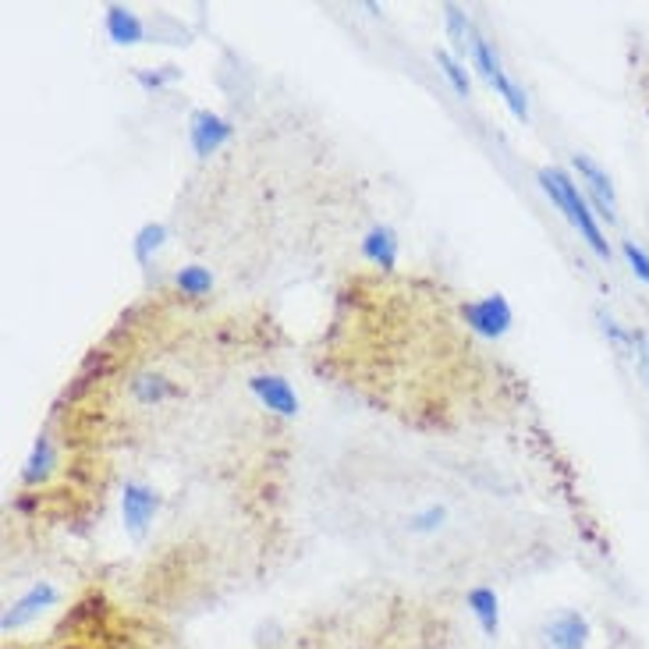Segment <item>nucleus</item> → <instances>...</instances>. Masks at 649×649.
Segmentation results:
<instances>
[{"label": "nucleus", "mask_w": 649, "mask_h": 649, "mask_svg": "<svg viewBox=\"0 0 649 649\" xmlns=\"http://www.w3.org/2000/svg\"><path fill=\"white\" fill-rule=\"evenodd\" d=\"M231 135H234V124L216 111H195L189 118V142H192V153L200 160H206L210 153L221 150L224 142H231Z\"/></svg>", "instance_id": "0eeeda50"}, {"label": "nucleus", "mask_w": 649, "mask_h": 649, "mask_svg": "<svg viewBox=\"0 0 649 649\" xmlns=\"http://www.w3.org/2000/svg\"><path fill=\"white\" fill-rule=\"evenodd\" d=\"M462 316L479 337H490V341L504 337L515 323V313H511V305L504 295H486V298H476V302H465Z\"/></svg>", "instance_id": "20e7f679"}, {"label": "nucleus", "mask_w": 649, "mask_h": 649, "mask_svg": "<svg viewBox=\"0 0 649 649\" xmlns=\"http://www.w3.org/2000/svg\"><path fill=\"white\" fill-rule=\"evenodd\" d=\"M536 182L539 189L547 192V200L561 210L565 221L579 231V239L592 249V256H600V260H610V245H607V234L597 221V213L589 210V200H586V192L579 189V182L561 171V168H544L536 174Z\"/></svg>", "instance_id": "f257e3e1"}, {"label": "nucleus", "mask_w": 649, "mask_h": 649, "mask_svg": "<svg viewBox=\"0 0 649 649\" xmlns=\"http://www.w3.org/2000/svg\"><path fill=\"white\" fill-rule=\"evenodd\" d=\"M182 79V68H153V71H146V68H139L135 71V82L142 85V89H168L171 82H178Z\"/></svg>", "instance_id": "412c9836"}, {"label": "nucleus", "mask_w": 649, "mask_h": 649, "mask_svg": "<svg viewBox=\"0 0 649 649\" xmlns=\"http://www.w3.org/2000/svg\"><path fill=\"white\" fill-rule=\"evenodd\" d=\"M465 607H468V615L476 618V625L483 628L486 639L500 636V597H497V589H490V586L468 589L465 592Z\"/></svg>", "instance_id": "9d476101"}, {"label": "nucleus", "mask_w": 649, "mask_h": 649, "mask_svg": "<svg viewBox=\"0 0 649 649\" xmlns=\"http://www.w3.org/2000/svg\"><path fill=\"white\" fill-rule=\"evenodd\" d=\"M621 256H625L628 270H632V277L642 281V284H649V256H646V249L636 245L632 239H625L621 242Z\"/></svg>", "instance_id": "aec40b11"}, {"label": "nucleus", "mask_w": 649, "mask_h": 649, "mask_svg": "<svg viewBox=\"0 0 649 649\" xmlns=\"http://www.w3.org/2000/svg\"><path fill=\"white\" fill-rule=\"evenodd\" d=\"M103 26H107V36L118 43V47H135L146 40V22L129 11V8H121V4H111L103 14Z\"/></svg>", "instance_id": "9b49d317"}, {"label": "nucleus", "mask_w": 649, "mask_h": 649, "mask_svg": "<svg viewBox=\"0 0 649 649\" xmlns=\"http://www.w3.org/2000/svg\"><path fill=\"white\" fill-rule=\"evenodd\" d=\"M468 61L476 64V71L483 75V82L494 89V93L508 103V111L526 124L529 121V97H526V89H521L508 71H504V64H500V58H497V50L483 40V36H476L473 40V50H468Z\"/></svg>", "instance_id": "f03ea898"}, {"label": "nucleus", "mask_w": 649, "mask_h": 649, "mask_svg": "<svg viewBox=\"0 0 649 649\" xmlns=\"http://www.w3.org/2000/svg\"><path fill=\"white\" fill-rule=\"evenodd\" d=\"M61 600V592H58V586L53 582H32L22 597H18L14 604H8V610H4V618H0V628L4 632H18V628H26V625H32L40 615H47V610Z\"/></svg>", "instance_id": "39448f33"}, {"label": "nucleus", "mask_w": 649, "mask_h": 649, "mask_svg": "<svg viewBox=\"0 0 649 649\" xmlns=\"http://www.w3.org/2000/svg\"><path fill=\"white\" fill-rule=\"evenodd\" d=\"M600 316V327H604V334L610 337V341H615V345L618 348H636V331H625V327H618V320L615 316H610V313H597Z\"/></svg>", "instance_id": "4be33fe9"}, {"label": "nucleus", "mask_w": 649, "mask_h": 649, "mask_svg": "<svg viewBox=\"0 0 649 649\" xmlns=\"http://www.w3.org/2000/svg\"><path fill=\"white\" fill-rule=\"evenodd\" d=\"M444 22H447V36H450V47H455V58L465 61L468 50H473V40H476V29L468 22V14L455 4L444 8Z\"/></svg>", "instance_id": "ddd939ff"}, {"label": "nucleus", "mask_w": 649, "mask_h": 649, "mask_svg": "<svg viewBox=\"0 0 649 649\" xmlns=\"http://www.w3.org/2000/svg\"><path fill=\"white\" fill-rule=\"evenodd\" d=\"M174 284H178V292L182 295H189V298H203V295H210V287H213V274L206 266H182L174 274Z\"/></svg>", "instance_id": "dca6fc26"}, {"label": "nucleus", "mask_w": 649, "mask_h": 649, "mask_svg": "<svg viewBox=\"0 0 649 649\" xmlns=\"http://www.w3.org/2000/svg\"><path fill=\"white\" fill-rule=\"evenodd\" d=\"M444 518H447V511L440 508V504H429V508H423L419 515L408 518V533H416V536L437 533L444 526Z\"/></svg>", "instance_id": "6ab92c4d"}, {"label": "nucleus", "mask_w": 649, "mask_h": 649, "mask_svg": "<svg viewBox=\"0 0 649 649\" xmlns=\"http://www.w3.org/2000/svg\"><path fill=\"white\" fill-rule=\"evenodd\" d=\"M571 168H575V174H579V182L586 189V200L597 206V213L604 216L607 224H618V192H615V182H610V174L586 153H575Z\"/></svg>", "instance_id": "7ed1b4c3"}, {"label": "nucleus", "mask_w": 649, "mask_h": 649, "mask_svg": "<svg viewBox=\"0 0 649 649\" xmlns=\"http://www.w3.org/2000/svg\"><path fill=\"white\" fill-rule=\"evenodd\" d=\"M132 398L139 405H160V402L174 398V387L160 373H142V376H135V381H132Z\"/></svg>", "instance_id": "2eb2a0df"}, {"label": "nucleus", "mask_w": 649, "mask_h": 649, "mask_svg": "<svg viewBox=\"0 0 649 649\" xmlns=\"http://www.w3.org/2000/svg\"><path fill=\"white\" fill-rule=\"evenodd\" d=\"M589 639H592V628L582 610H561V615H554L544 628L547 649H586Z\"/></svg>", "instance_id": "6e6552de"}, {"label": "nucleus", "mask_w": 649, "mask_h": 649, "mask_svg": "<svg viewBox=\"0 0 649 649\" xmlns=\"http://www.w3.org/2000/svg\"><path fill=\"white\" fill-rule=\"evenodd\" d=\"M363 256L373 266L394 270V263H398V234H394L391 227H373L363 239Z\"/></svg>", "instance_id": "f8f14e48"}, {"label": "nucleus", "mask_w": 649, "mask_h": 649, "mask_svg": "<svg viewBox=\"0 0 649 649\" xmlns=\"http://www.w3.org/2000/svg\"><path fill=\"white\" fill-rule=\"evenodd\" d=\"M168 242V227L164 224H146V227H139V234H135V242H132V252H135V260L146 266L156 252H160V245Z\"/></svg>", "instance_id": "a211bd4d"}, {"label": "nucleus", "mask_w": 649, "mask_h": 649, "mask_svg": "<svg viewBox=\"0 0 649 649\" xmlns=\"http://www.w3.org/2000/svg\"><path fill=\"white\" fill-rule=\"evenodd\" d=\"M249 391L256 394V402H260L263 408L277 412V416H287V419L298 416V394H295L292 384L281 381V376H274V373L252 376V381H249Z\"/></svg>", "instance_id": "1a4fd4ad"}, {"label": "nucleus", "mask_w": 649, "mask_h": 649, "mask_svg": "<svg viewBox=\"0 0 649 649\" xmlns=\"http://www.w3.org/2000/svg\"><path fill=\"white\" fill-rule=\"evenodd\" d=\"M160 508V494L146 483H124V494H121V521H124V533L132 539H142L146 529L153 526V515Z\"/></svg>", "instance_id": "423d86ee"}, {"label": "nucleus", "mask_w": 649, "mask_h": 649, "mask_svg": "<svg viewBox=\"0 0 649 649\" xmlns=\"http://www.w3.org/2000/svg\"><path fill=\"white\" fill-rule=\"evenodd\" d=\"M437 64H440V71H444V79L450 82V89L462 97V100H468L473 97V82H468V71H465V61H458L455 53L450 50H437Z\"/></svg>", "instance_id": "f3484780"}, {"label": "nucleus", "mask_w": 649, "mask_h": 649, "mask_svg": "<svg viewBox=\"0 0 649 649\" xmlns=\"http://www.w3.org/2000/svg\"><path fill=\"white\" fill-rule=\"evenodd\" d=\"M53 462H58V455H53L50 437H40V440H36V447H32V455H29L26 468H22V483H26V486H40V483H47V476L53 473Z\"/></svg>", "instance_id": "4468645a"}]
</instances>
